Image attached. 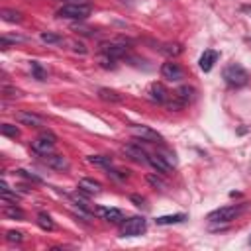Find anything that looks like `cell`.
Masks as SVG:
<instances>
[{
    "label": "cell",
    "instance_id": "277c9868",
    "mask_svg": "<svg viewBox=\"0 0 251 251\" xmlns=\"http://www.w3.org/2000/svg\"><path fill=\"white\" fill-rule=\"evenodd\" d=\"M147 224H145V218L141 216H133L129 220H124L122 222V227H120V235L122 237H137L145 231Z\"/></svg>",
    "mask_w": 251,
    "mask_h": 251
},
{
    "label": "cell",
    "instance_id": "30bf717a",
    "mask_svg": "<svg viewBox=\"0 0 251 251\" xmlns=\"http://www.w3.org/2000/svg\"><path fill=\"white\" fill-rule=\"evenodd\" d=\"M43 165H47L49 169H53V171H67L71 165H69V161H67V157H63V155H57V153H49V155H43Z\"/></svg>",
    "mask_w": 251,
    "mask_h": 251
},
{
    "label": "cell",
    "instance_id": "8d00e7d4",
    "mask_svg": "<svg viewBox=\"0 0 251 251\" xmlns=\"http://www.w3.org/2000/svg\"><path fill=\"white\" fill-rule=\"evenodd\" d=\"M65 2H73V4H90V0H65Z\"/></svg>",
    "mask_w": 251,
    "mask_h": 251
},
{
    "label": "cell",
    "instance_id": "2e32d148",
    "mask_svg": "<svg viewBox=\"0 0 251 251\" xmlns=\"http://www.w3.org/2000/svg\"><path fill=\"white\" fill-rule=\"evenodd\" d=\"M78 190L80 192H88V194H98L102 190V184L94 178H80L78 180Z\"/></svg>",
    "mask_w": 251,
    "mask_h": 251
},
{
    "label": "cell",
    "instance_id": "836d02e7",
    "mask_svg": "<svg viewBox=\"0 0 251 251\" xmlns=\"http://www.w3.org/2000/svg\"><path fill=\"white\" fill-rule=\"evenodd\" d=\"M73 51H75V53H80V55H84V53H86V47H84L80 41H73Z\"/></svg>",
    "mask_w": 251,
    "mask_h": 251
},
{
    "label": "cell",
    "instance_id": "52a82bcc",
    "mask_svg": "<svg viewBox=\"0 0 251 251\" xmlns=\"http://www.w3.org/2000/svg\"><path fill=\"white\" fill-rule=\"evenodd\" d=\"M131 133L135 137H139L141 141H149V143H157V141H163L161 133H157L155 129H151L149 126H133L131 127Z\"/></svg>",
    "mask_w": 251,
    "mask_h": 251
},
{
    "label": "cell",
    "instance_id": "8fae6325",
    "mask_svg": "<svg viewBox=\"0 0 251 251\" xmlns=\"http://www.w3.org/2000/svg\"><path fill=\"white\" fill-rule=\"evenodd\" d=\"M127 45L126 43H118V41H112V43H104L102 45V53L104 55H108V57H112V59H120V57H124L126 53H127Z\"/></svg>",
    "mask_w": 251,
    "mask_h": 251
},
{
    "label": "cell",
    "instance_id": "5b68a950",
    "mask_svg": "<svg viewBox=\"0 0 251 251\" xmlns=\"http://www.w3.org/2000/svg\"><path fill=\"white\" fill-rule=\"evenodd\" d=\"M241 210H243V206H224V208L210 212L208 220L210 222H231L241 214Z\"/></svg>",
    "mask_w": 251,
    "mask_h": 251
},
{
    "label": "cell",
    "instance_id": "6da1fadb",
    "mask_svg": "<svg viewBox=\"0 0 251 251\" xmlns=\"http://www.w3.org/2000/svg\"><path fill=\"white\" fill-rule=\"evenodd\" d=\"M92 12L90 4H73L67 2L57 10V18H67V20H84Z\"/></svg>",
    "mask_w": 251,
    "mask_h": 251
},
{
    "label": "cell",
    "instance_id": "e575fe53",
    "mask_svg": "<svg viewBox=\"0 0 251 251\" xmlns=\"http://www.w3.org/2000/svg\"><path fill=\"white\" fill-rule=\"evenodd\" d=\"M129 200L135 202V206H145V198H141V196H137V194H131Z\"/></svg>",
    "mask_w": 251,
    "mask_h": 251
},
{
    "label": "cell",
    "instance_id": "d6a6232c",
    "mask_svg": "<svg viewBox=\"0 0 251 251\" xmlns=\"http://www.w3.org/2000/svg\"><path fill=\"white\" fill-rule=\"evenodd\" d=\"M22 239H24V237H22V233H20V231H14V229H12V231H8V233H6V241H10V243H14V241H16V243H20Z\"/></svg>",
    "mask_w": 251,
    "mask_h": 251
},
{
    "label": "cell",
    "instance_id": "e0dca14e",
    "mask_svg": "<svg viewBox=\"0 0 251 251\" xmlns=\"http://www.w3.org/2000/svg\"><path fill=\"white\" fill-rule=\"evenodd\" d=\"M98 98L104 100V102H112V104L122 102V94L116 92V90H112V88H100L98 90Z\"/></svg>",
    "mask_w": 251,
    "mask_h": 251
},
{
    "label": "cell",
    "instance_id": "74e56055",
    "mask_svg": "<svg viewBox=\"0 0 251 251\" xmlns=\"http://www.w3.org/2000/svg\"><path fill=\"white\" fill-rule=\"evenodd\" d=\"M249 241H251V239H249Z\"/></svg>",
    "mask_w": 251,
    "mask_h": 251
},
{
    "label": "cell",
    "instance_id": "7c38bea8",
    "mask_svg": "<svg viewBox=\"0 0 251 251\" xmlns=\"http://www.w3.org/2000/svg\"><path fill=\"white\" fill-rule=\"evenodd\" d=\"M122 151H124L129 159H133V161H137V163H147V159H149V155L141 149V145H135V143H127V145H124Z\"/></svg>",
    "mask_w": 251,
    "mask_h": 251
},
{
    "label": "cell",
    "instance_id": "d6986e66",
    "mask_svg": "<svg viewBox=\"0 0 251 251\" xmlns=\"http://www.w3.org/2000/svg\"><path fill=\"white\" fill-rule=\"evenodd\" d=\"M159 51L165 53V55H169V57H176V55H180L184 49H182L180 43H165V45L159 47Z\"/></svg>",
    "mask_w": 251,
    "mask_h": 251
},
{
    "label": "cell",
    "instance_id": "44dd1931",
    "mask_svg": "<svg viewBox=\"0 0 251 251\" xmlns=\"http://www.w3.org/2000/svg\"><path fill=\"white\" fill-rule=\"evenodd\" d=\"M37 226H39L41 229H45V231L55 229V224H53L51 216H49V214H45V212H41V214L37 216Z\"/></svg>",
    "mask_w": 251,
    "mask_h": 251
},
{
    "label": "cell",
    "instance_id": "1f68e13d",
    "mask_svg": "<svg viewBox=\"0 0 251 251\" xmlns=\"http://www.w3.org/2000/svg\"><path fill=\"white\" fill-rule=\"evenodd\" d=\"M114 61H116V59H112V57H108V55H104V53H102V57H100V65H102L104 69H114V67H116Z\"/></svg>",
    "mask_w": 251,
    "mask_h": 251
},
{
    "label": "cell",
    "instance_id": "3957f363",
    "mask_svg": "<svg viewBox=\"0 0 251 251\" xmlns=\"http://www.w3.org/2000/svg\"><path fill=\"white\" fill-rule=\"evenodd\" d=\"M55 143H57V135L53 133V131H41L37 137H35V141L31 143V149L37 153V155H49V153H53V147H55Z\"/></svg>",
    "mask_w": 251,
    "mask_h": 251
},
{
    "label": "cell",
    "instance_id": "f546056e",
    "mask_svg": "<svg viewBox=\"0 0 251 251\" xmlns=\"http://www.w3.org/2000/svg\"><path fill=\"white\" fill-rule=\"evenodd\" d=\"M147 180H149V184H153L155 188H161V190L167 188V182H165L161 176H157V175H147Z\"/></svg>",
    "mask_w": 251,
    "mask_h": 251
},
{
    "label": "cell",
    "instance_id": "9a60e30c",
    "mask_svg": "<svg viewBox=\"0 0 251 251\" xmlns=\"http://www.w3.org/2000/svg\"><path fill=\"white\" fill-rule=\"evenodd\" d=\"M147 163L157 171V173H161V175H169L171 171H173V167L157 153V155H149V159H147Z\"/></svg>",
    "mask_w": 251,
    "mask_h": 251
},
{
    "label": "cell",
    "instance_id": "484cf974",
    "mask_svg": "<svg viewBox=\"0 0 251 251\" xmlns=\"http://www.w3.org/2000/svg\"><path fill=\"white\" fill-rule=\"evenodd\" d=\"M192 92H194V88H192V86H180V88H178L175 94H176V96H178V98H180L184 104H188V100L192 98Z\"/></svg>",
    "mask_w": 251,
    "mask_h": 251
},
{
    "label": "cell",
    "instance_id": "4fadbf2b",
    "mask_svg": "<svg viewBox=\"0 0 251 251\" xmlns=\"http://www.w3.org/2000/svg\"><path fill=\"white\" fill-rule=\"evenodd\" d=\"M96 214H98L100 218H104L106 222H112V224H122V222H124V214H122V210H118V208H104V206H98V208H96Z\"/></svg>",
    "mask_w": 251,
    "mask_h": 251
},
{
    "label": "cell",
    "instance_id": "ac0fdd59",
    "mask_svg": "<svg viewBox=\"0 0 251 251\" xmlns=\"http://www.w3.org/2000/svg\"><path fill=\"white\" fill-rule=\"evenodd\" d=\"M0 18H2L4 22H12V24L24 20L22 12H18V10H10V8H2V10H0Z\"/></svg>",
    "mask_w": 251,
    "mask_h": 251
},
{
    "label": "cell",
    "instance_id": "ba28073f",
    "mask_svg": "<svg viewBox=\"0 0 251 251\" xmlns=\"http://www.w3.org/2000/svg\"><path fill=\"white\" fill-rule=\"evenodd\" d=\"M147 98H149L151 102L165 104V102L169 100V92H167V88H165L161 82H153V84H149V88H147Z\"/></svg>",
    "mask_w": 251,
    "mask_h": 251
},
{
    "label": "cell",
    "instance_id": "f1b7e54d",
    "mask_svg": "<svg viewBox=\"0 0 251 251\" xmlns=\"http://www.w3.org/2000/svg\"><path fill=\"white\" fill-rule=\"evenodd\" d=\"M2 94H4V98H20V96H22V92H20L18 88L8 86V84L2 86Z\"/></svg>",
    "mask_w": 251,
    "mask_h": 251
},
{
    "label": "cell",
    "instance_id": "d4e9b609",
    "mask_svg": "<svg viewBox=\"0 0 251 251\" xmlns=\"http://www.w3.org/2000/svg\"><path fill=\"white\" fill-rule=\"evenodd\" d=\"M184 106H186V104H184L176 94H173V98H169V100L165 102V108L171 110V112H173V110H180V108H184Z\"/></svg>",
    "mask_w": 251,
    "mask_h": 251
},
{
    "label": "cell",
    "instance_id": "d590c367",
    "mask_svg": "<svg viewBox=\"0 0 251 251\" xmlns=\"http://www.w3.org/2000/svg\"><path fill=\"white\" fill-rule=\"evenodd\" d=\"M18 175H22V176H25V178H31V180H39V176H35V175H31V173H27V171H24V169H20V171H18Z\"/></svg>",
    "mask_w": 251,
    "mask_h": 251
},
{
    "label": "cell",
    "instance_id": "9c48e42d",
    "mask_svg": "<svg viewBox=\"0 0 251 251\" xmlns=\"http://www.w3.org/2000/svg\"><path fill=\"white\" fill-rule=\"evenodd\" d=\"M16 122L22 124V126H29V127H41V126L45 124L41 116L31 114V112H25V110L16 112Z\"/></svg>",
    "mask_w": 251,
    "mask_h": 251
},
{
    "label": "cell",
    "instance_id": "7a4b0ae2",
    "mask_svg": "<svg viewBox=\"0 0 251 251\" xmlns=\"http://www.w3.org/2000/svg\"><path fill=\"white\" fill-rule=\"evenodd\" d=\"M224 80L229 84V86H233V88H237V86H243V84H247V80H249V75H247V71L241 67V65H237V63H231V65H227L226 69H224Z\"/></svg>",
    "mask_w": 251,
    "mask_h": 251
},
{
    "label": "cell",
    "instance_id": "83f0119b",
    "mask_svg": "<svg viewBox=\"0 0 251 251\" xmlns=\"http://www.w3.org/2000/svg\"><path fill=\"white\" fill-rule=\"evenodd\" d=\"M41 41H43V43H61L63 37H61L59 33H53V31H43V33H41Z\"/></svg>",
    "mask_w": 251,
    "mask_h": 251
},
{
    "label": "cell",
    "instance_id": "4316f807",
    "mask_svg": "<svg viewBox=\"0 0 251 251\" xmlns=\"http://www.w3.org/2000/svg\"><path fill=\"white\" fill-rule=\"evenodd\" d=\"M0 131H2V135H6V137H18V135H20V129H18L16 126H12V124H2V126H0Z\"/></svg>",
    "mask_w": 251,
    "mask_h": 251
},
{
    "label": "cell",
    "instance_id": "cb8c5ba5",
    "mask_svg": "<svg viewBox=\"0 0 251 251\" xmlns=\"http://www.w3.org/2000/svg\"><path fill=\"white\" fill-rule=\"evenodd\" d=\"M31 73L37 80H47V71L37 63V61H31Z\"/></svg>",
    "mask_w": 251,
    "mask_h": 251
},
{
    "label": "cell",
    "instance_id": "5bb4252c",
    "mask_svg": "<svg viewBox=\"0 0 251 251\" xmlns=\"http://www.w3.org/2000/svg\"><path fill=\"white\" fill-rule=\"evenodd\" d=\"M218 57H220V53H218V51H214V49H206V51L202 53V57H200V61H198V65H200V69H202L204 73H208V71H212V67H214V63L218 61Z\"/></svg>",
    "mask_w": 251,
    "mask_h": 251
},
{
    "label": "cell",
    "instance_id": "603a6c76",
    "mask_svg": "<svg viewBox=\"0 0 251 251\" xmlns=\"http://www.w3.org/2000/svg\"><path fill=\"white\" fill-rule=\"evenodd\" d=\"M4 216H8V218H14V220H24V210L22 208H18L16 204H12V206H6L4 208Z\"/></svg>",
    "mask_w": 251,
    "mask_h": 251
},
{
    "label": "cell",
    "instance_id": "7402d4cb",
    "mask_svg": "<svg viewBox=\"0 0 251 251\" xmlns=\"http://www.w3.org/2000/svg\"><path fill=\"white\" fill-rule=\"evenodd\" d=\"M88 163L90 165H96V167H106V169L112 167V159L110 157H104V155H90L88 157Z\"/></svg>",
    "mask_w": 251,
    "mask_h": 251
},
{
    "label": "cell",
    "instance_id": "ffe728a7",
    "mask_svg": "<svg viewBox=\"0 0 251 251\" xmlns=\"http://www.w3.org/2000/svg\"><path fill=\"white\" fill-rule=\"evenodd\" d=\"M186 220V214H173V216H161L157 218V226H167V224H180Z\"/></svg>",
    "mask_w": 251,
    "mask_h": 251
},
{
    "label": "cell",
    "instance_id": "4dcf8cb0",
    "mask_svg": "<svg viewBox=\"0 0 251 251\" xmlns=\"http://www.w3.org/2000/svg\"><path fill=\"white\" fill-rule=\"evenodd\" d=\"M159 155H161V157H163V159H165L173 169L176 167V157H175V153H171V151H161Z\"/></svg>",
    "mask_w": 251,
    "mask_h": 251
},
{
    "label": "cell",
    "instance_id": "8992f818",
    "mask_svg": "<svg viewBox=\"0 0 251 251\" xmlns=\"http://www.w3.org/2000/svg\"><path fill=\"white\" fill-rule=\"evenodd\" d=\"M161 75H163V78H167V80H171V82H178V80L184 78V71L180 69L178 63H173V61L163 63V67H161Z\"/></svg>",
    "mask_w": 251,
    "mask_h": 251
}]
</instances>
